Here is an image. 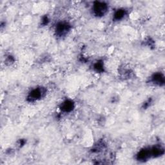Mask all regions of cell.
<instances>
[{"label": "cell", "instance_id": "6da1fadb", "mask_svg": "<svg viewBox=\"0 0 165 165\" xmlns=\"http://www.w3.org/2000/svg\"><path fill=\"white\" fill-rule=\"evenodd\" d=\"M107 5L103 2H95L94 5V12L97 16H103L107 11Z\"/></svg>", "mask_w": 165, "mask_h": 165}, {"label": "cell", "instance_id": "7a4b0ae2", "mask_svg": "<svg viewBox=\"0 0 165 165\" xmlns=\"http://www.w3.org/2000/svg\"><path fill=\"white\" fill-rule=\"evenodd\" d=\"M70 25L66 23H59L56 27V34L59 36H62L67 34L70 30Z\"/></svg>", "mask_w": 165, "mask_h": 165}, {"label": "cell", "instance_id": "3957f363", "mask_svg": "<svg viewBox=\"0 0 165 165\" xmlns=\"http://www.w3.org/2000/svg\"><path fill=\"white\" fill-rule=\"evenodd\" d=\"M42 94H43V91L41 89H34L29 94L28 98L31 101H35L38 100V99H39L42 96Z\"/></svg>", "mask_w": 165, "mask_h": 165}, {"label": "cell", "instance_id": "277c9868", "mask_svg": "<svg viewBox=\"0 0 165 165\" xmlns=\"http://www.w3.org/2000/svg\"><path fill=\"white\" fill-rule=\"evenodd\" d=\"M150 156H151L150 150L144 149L139 152V153L137 154V158L139 161H145L147 160L148 158H149Z\"/></svg>", "mask_w": 165, "mask_h": 165}, {"label": "cell", "instance_id": "5b68a950", "mask_svg": "<svg viewBox=\"0 0 165 165\" xmlns=\"http://www.w3.org/2000/svg\"><path fill=\"white\" fill-rule=\"evenodd\" d=\"M152 81L158 85H163L164 83V75L161 73H156L152 77Z\"/></svg>", "mask_w": 165, "mask_h": 165}, {"label": "cell", "instance_id": "8992f818", "mask_svg": "<svg viewBox=\"0 0 165 165\" xmlns=\"http://www.w3.org/2000/svg\"><path fill=\"white\" fill-rule=\"evenodd\" d=\"M74 103L72 101H69V100H67L64 101L62 105H61V110L63 111V112H69L70 111H72L73 108H74Z\"/></svg>", "mask_w": 165, "mask_h": 165}, {"label": "cell", "instance_id": "52a82bcc", "mask_svg": "<svg viewBox=\"0 0 165 165\" xmlns=\"http://www.w3.org/2000/svg\"><path fill=\"white\" fill-rule=\"evenodd\" d=\"M150 152H151V156H153L154 157H158L163 154L164 150L161 147H155L150 150Z\"/></svg>", "mask_w": 165, "mask_h": 165}, {"label": "cell", "instance_id": "ba28073f", "mask_svg": "<svg viewBox=\"0 0 165 165\" xmlns=\"http://www.w3.org/2000/svg\"><path fill=\"white\" fill-rule=\"evenodd\" d=\"M125 14V11L123 9H120L117 10L114 14V19L116 20L121 19Z\"/></svg>", "mask_w": 165, "mask_h": 165}, {"label": "cell", "instance_id": "9c48e42d", "mask_svg": "<svg viewBox=\"0 0 165 165\" xmlns=\"http://www.w3.org/2000/svg\"><path fill=\"white\" fill-rule=\"evenodd\" d=\"M94 69L97 71V72H102L103 70V64L100 62H98L95 65H94Z\"/></svg>", "mask_w": 165, "mask_h": 165}]
</instances>
